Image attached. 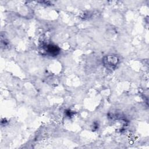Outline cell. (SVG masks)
Masks as SVG:
<instances>
[{"label":"cell","mask_w":149,"mask_h":149,"mask_svg":"<svg viewBox=\"0 0 149 149\" xmlns=\"http://www.w3.org/2000/svg\"><path fill=\"white\" fill-rule=\"evenodd\" d=\"M45 51L51 56H55L59 53V48L56 45L49 44L46 46Z\"/></svg>","instance_id":"1"},{"label":"cell","mask_w":149,"mask_h":149,"mask_svg":"<svg viewBox=\"0 0 149 149\" xmlns=\"http://www.w3.org/2000/svg\"><path fill=\"white\" fill-rule=\"evenodd\" d=\"M106 58V60H104V61L106 62V65H107L108 66H115L116 64H117L118 61L117 58L113 56H108Z\"/></svg>","instance_id":"2"}]
</instances>
